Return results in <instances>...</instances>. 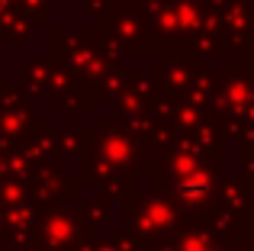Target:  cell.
<instances>
[{"label":"cell","mask_w":254,"mask_h":251,"mask_svg":"<svg viewBox=\"0 0 254 251\" xmlns=\"http://www.w3.org/2000/svg\"><path fill=\"white\" fill-rule=\"evenodd\" d=\"M180 193H184V196H190V200L203 196V193H206V177H199V174L184 177V181H180Z\"/></svg>","instance_id":"cell-1"},{"label":"cell","mask_w":254,"mask_h":251,"mask_svg":"<svg viewBox=\"0 0 254 251\" xmlns=\"http://www.w3.org/2000/svg\"><path fill=\"white\" fill-rule=\"evenodd\" d=\"M180 251H216V248H209L206 242H187V245L180 248Z\"/></svg>","instance_id":"cell-2"}]
</instances>
